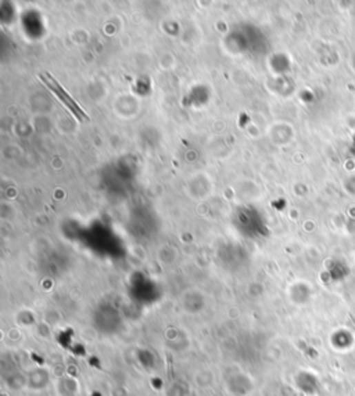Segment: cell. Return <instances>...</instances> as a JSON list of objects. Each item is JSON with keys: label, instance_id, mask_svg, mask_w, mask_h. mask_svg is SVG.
<instances>
[{"label": "cell", "instance_id": "6da1fadb", "mask_svg": "<svg viewBox=\"0 0 355 396\" xmlns=\"http://www.w3.org/2000/svg\"><path fill=\"white\" fill-rule=\"evenodd\" d=\"M39 79L56 94V97L79 119V121H88L89 116L83 112V110L81 108V105L72 98V96L60 85V82L49 72L41 74Z\"/></svg>", "mask_w": 355, "mask_h": 396}]
</instances>
